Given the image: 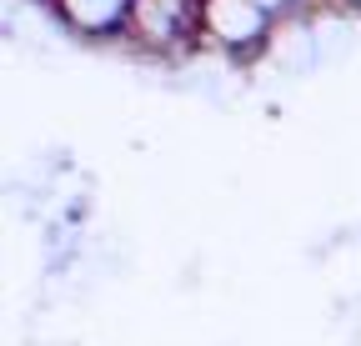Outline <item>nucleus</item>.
I'll return each instance as SVG.
<instances>
[{"label": "nucleus", "mask_w": 361, "mask_h": 346, "mask_svg": "<svg viewBox=\"0 0 361 346\" xmlns=\"http://www.w3.org/2000/svg\"><path fill=\"white\" fill-rule=\"evenodd\" d=\"M56 30L80 40V46H106V40H126L135 0H51Z\"/></svg>", "instance_id": "nucleus-3"}, {"label": "nucleus", "mask_w": 361, "mask_h": 346, "mask_svg": "<svg viewBox=\"0 0 361 346\" xmlns=\"http://www.w3.org/2000/svg\"><path fill=\"white\" fill-rule=\"evenodd\" d=\"M322 11H336V16H361V0H322Z\"/></svg>", "instance_id": "nucleus-5"}, {"label": "nucleus", "mask_w": 361, "mask_h": 346, "mask_svg": "<svg viewBox=\"0 0 361 346\" xmlns=\"http://www.w3.org/2000/svg\"><path fill=\"white\" fill-rule=\"evenodd\" d=\"M196 25H201V0H135L126 46L146 51V56H180L196 46Z\"/></svg>", "instance_id": "nucleus-2"}, {"label": "nucleus", "mask_w": 361, "mask_h": 346, "mask_svg": "<svg viewBox=\"0 0 361 346\" xmlns=\"http://www.w3.org/2000/svg\"><path fill=\"white\" fill-rule=\"evenodd\" d=\"M276 16L256 0H201V25H196V46L226 56L231 66H251L271 51L276 35Z\"/></svg>", "instance_id": "nucleus-1"}, {"label": "nucleus", "mask_w": 361, "mask_h": 346, "mask_svg": "<svg viewBox=\"0 0 361 346\" xmlns=\"http://www.w3.org/2000/svg\"><path fill=\"white\" fill-rule=\"evenodd\" d=\"M256 6H266L276 20H286V16H316L322 0H256Z\"/></svg>", "instance_id": "nucleus-4"}]
</instances>
